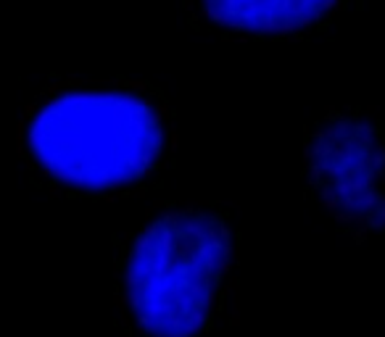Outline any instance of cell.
<instances>
[{"label": "cell", "instance_id": "6da1fadb", "mask_svg": "<svg viewBox=\"0 0 385 337\" xmlns=\"http://www.w3.org/2000/svg\"><path fill=\"white\" fill-rule=\"evenodd\" d=\"M19 156L40 190L71 201H124L174 166L169 100L137 79H56L27 103Z\"/></svg>", "mask_w": 385, "mask_h": 337}, {"label": "cell", "instance_id": "7a4b0ae2", "mask_svg": "<svg viewBox=\"0 0 385 337\" xmlns=\"http://www.w3.org/2000/svg\"><path fill=\"white\" fill-rule=\"evenodd\" d=\"M238 203L164 201L114 237L116 327L124 337H214L238 266Z\"/></svg>", "mask_w": 385, "mask_h": 337}, {"label": "cell", "instance_id": "3957f363", "mask_svg": "<svg viewBox=\"0 0 385 337\" xmlns=\"http://www.w3.org/2000/svg\"><path fill=\"white\" fill-rule=\"evenodd\" d=\"M306 195L353 240L385 232V111L330 108L306 127Z\"/></svg>", "mask_w": 385, "mask_h": 337}, {"label": "cell", "instance_id": "277c9868", "mask_svg": "<svg viewBox=\"0 0 385 337\" xmlns=\"http://www.w3.org/2000/svg\"><path fill=\"white\" fill-rule=\"evenodd\" d=\"M193 26L227 40H301L327 29L359 0H182Z\"/></svg>", "mask_w": 385, "mask_h": 337}]
</instances>
